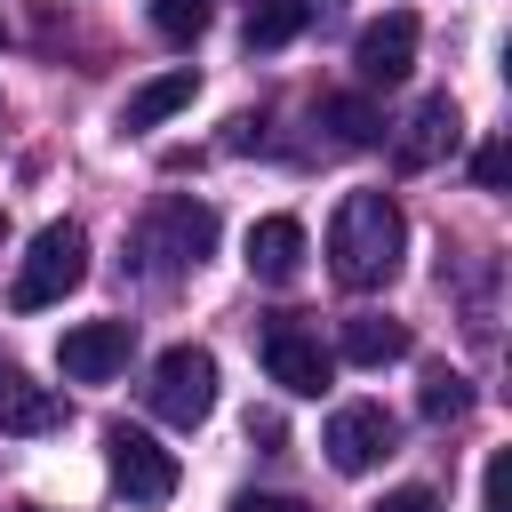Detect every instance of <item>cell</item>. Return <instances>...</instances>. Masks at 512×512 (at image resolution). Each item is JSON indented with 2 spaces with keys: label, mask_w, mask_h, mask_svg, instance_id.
Returning <instances> with one entry per match:
<instances>
[{
  "label": "cell",
  "mask_w": 512,
  "mask_h": 512,
  "mask_svg": "<svg viewBox=\"0 0 512 512\" xmlns=\"http://www.w3.org/2000/svg\"><path fill=\"white\" fill-rule=\"evenodd\" d=\"M408 256V216L392 192H344L336 224H328V272L344 288H384Z\"/></svg>",
  "instance_id": "cell-1"
},
{
  "label": "cell",
  "mask_w": 512,
  "mask_h": 512,
  "mask_svg": "<svg viewBox=\"0 0 512 512\" xmlns=\"http://www.w3.org/2000/svg\"><path fill=\"white\" fill-rule=\"evenodd\" d=\"M80 280H88V232H80V224H40V232H32V256H24V272H16V312L64 304Z\"/></svg>",
  "instance_id": "cell-2"
},
{
  "label": "cell",
  "mask_w": 512,
  "mask_h": 512,
  "mask_svg": "<svg viewBox=\"0 0 512 512\" xmlns=\"http://www.w3.org/2000/svg\"><path fill=\"white\" fill-rule=\"evenodd\" d=\"M256 352H264L272 384H280V392H296V400H320V392H328V376H336V352H328V344H320V328H304L296 312H272V320H264V336H256Z\"/></svg>",
  "instance_id": "cell-3"
},
{
  "label": "cell",
  "mask_w": 512,
  "mask_h": 512,
  "mask_svg": "<svg viewBox=\"0 0 512 512\" xmlns=\"http://www.w3.org/2000/svg\"><path fill=\"white\" fill-rule=\"evenodd\" d=\"M208 408H216V352L168 344L160 368H152V416L176 424V432H192V424H208Z\"/></svg>",
  "instance_id": "cell-4"
},
{
  "label": "cell",
  "mask_w": 512,
  "mask_h": 512,
  "mask_svg": "<svg viewBox=\"0 0 512 512\" xmlns=\"http://www.w3.org/2000/svg\"><path fill=\"white\" fill-rule=\"evenodd\" d=\"M208 248H216V208H208V200H160L152 224L136 232V256H152L160 280L184 272V264H200Z\"/></svg>",
  "instance_id": "cell-5"
},
{
  "label": "cell",
  "mask_w": 512,
  "mask_h": 512,
  "mask_svg": "<svg viewBox=\"0 0 512 512\" xmlns=\"http://www.w3.org/2000/svg\"><path fill=\"white\" fill-rule=\"evenodd\" d=\"M320 448H328V464H336V472H376V464L400 448V424H392V408H384V400H344V408L328 416Z\"/></svg>",
  "instance_id": "cell-6"
},
{
  "label": "cell",
  "mask_w": 512,
  "mask_h": 512,
  "mask_svg": "<svg viewBox=\"0 0 512 512\" xmlns=\"http://www.w3.org/2000/svg\"><path fill=\"white\" fill-rule=\"evenodd\" d=\"M104 464H112V488L128 504H168L176 496V456L152 432H136V424H112L104 432Z\"/></svg>",
  "instance_id": "cell-7"
},
{
  "label": "cell",
  "mask_w": 512,
  "mask_h": 512,
  "mask_svg": "<svg viewBox=\"0 0 512 512\" xmlns=\"http://www.w3.org/2000/svg\"><path fill=\"white\" fill-rule=\"evenodd\" d=\"M128 352H136V328H128V320H80V328H64L56 368H64L72 384H104V376L128 368Z\"/></svg>",
  "instance_id": "cell-8"
},
{
  "label": "cell",
  "mask_w": 512,
  "mask_h": 512,
  "mask_svg": "<svg viewBox=\"0 0 512 512\" xmlns=\"http://www.w3.org/2000/svg\"><path fill=\"white\" fill-rule=\"evenodd\" d=\"M352 64H360V80H368V88H392V80H408V64H416V16H408V8H392V16L360 24V40H352Z\"/></svg>",
  "instance_id": "cell-9"
},
{
  "label": "cell",
  "mask_w": 512,
  "mask_h": 512,
  "mask_svg": "<svg viewBox=\"0 0 512 512\" xmlns=\"http://www.w3.org/2000/svg\"><path fill=\"white\" fill-rule=\"evenodd\" d=\"M456 144H464V112H456L448 96H424V104L408 112V128L392 136V160H400V168H432V160L456 152Z\"/></svg>",
  "instance_id": "cell-10"
},
{
  "label": "cell",
  "mask_w": 512,
  "mask_h": 512,
  "mask_svg": "<svg viewBox=\"0 0 512 512\" xmlns=\"http://www.w3.org/2000/svg\"><path fill=\"white\" fill-rule=\"evenodd\" d=\"M248 272L272 280V288H288L304 272V224L296 216H256L248 224Z\"/></svg>",
  "instance_id": "cell-11"
},
{
  "label": "cell",
  "mask_w": 512,
  "mask_h": 512,
  "mask_svg": "<svg viewBox=\"0 0 512 512\" xmlns=\"http://www.w3.org/2000/svg\"><path fill=\"white\" fill-rule=\"evenodd\" d=\"M64 424V400L48 392V384H32V376H0V432H56Z\"/></svg>",
  "instance_id": "cell-12"
},
{
  "label": "cell",
  "mask_w": 512,
  "mask_h": 512,
  "mask_svg": "<svg viewBox=\"0 0 512 512\" xmlns=\"http://www.w3.org/2000/svg\"><path fill=\"white\" fill-rule=\"evenodd\" d=\"M200 96V72L192 64H176V72H160V80H144L136 96H128V112H120V128H160L168 112H184Z\"/></svg>",
  "instance_id": "cell-13"
},
{
  "label": "cell",
  "mask_w": 512,
  "mask_h": 512,
  "mask_svg": "<svg viewBox=\"0 0 512 512\" xmlns=\"http://www.w3.org/2000/svg\"><path fill=\"white\" fill-rule=\"evenodd\" d=\"M336 352H344L352 368H384V360H400V352H408V328H400V320H384V312H352V320H344V336H336Z\"/></svg>",
  "instance_id": "cell-14"
},
{
  "label": "cell",
  "mask_w": 512,
  "mask_h": 512,
  "mask_svg": "<svg viewBox=\"0 0 512 512\" xmlns=\"http://www.w3.org/2000/svg\"><path fill=\"white\" fill-rule=\"evenodd\" d=\"M304 32V0H256L248 8V48H280Z\"/></svg>",
  "instance_id": "cell-15"
},
{
  "label": "cell",
  "mask_w": 512,
  "mask_h": 512,
  "mask_svg": "<svg viewBox=\"0 0 512 512\" xmlns=\"http://www.w3.org/2000/svg\"><path fill=\"white\" fill-rule=\"evenodd\" d=\"M416 408H424L432 424H456V416L472 408V384H464L456 368H432V376H424V392H416Z\"/></svg>",
  "instance_id": "cell-16"
},
{
  "label": "cell",
  "mask_w": 512,
  "mask_h": 512,
  "mask_svg": "<svg viewBox=\"0 0 512 512\" xmlns=\"http://www.w3.org/2000/svg\"><path fill=\"white\" fill-rule=\"evenodd\" d=\"M152 32L176 40V48H192L208 32V0H152Z\"/></svg>",
  "instance_id": "cell-17"
},
{
  "label": "cell",
  "mask_w": 512,
  "mask_h": 512,
  "mask_svg": "<svg viewBox=\"0 0 512 512\" xmlns=\"http://www.w3.org/2000/svg\"><path fill=\"white\" fill-rule=\"evenodd\" d=\"M320 120L336 128V144H376V112H368L360 96H328V104H320Z\"/></svg>",
  "instance_id": "cell-18"
},
{
  "label": "cell",
  "mask_w": 512,
  "mask_h": 512,
  "mask_svg": "<svg viewBox=\"0 0 512 512\" xmlns=\"http://www.w3.org/2000/svg\"><path fill=\"white\" fill-rule=\"evenodd\" d=\"M480 512H512V456H488V472H480Z\"/></svg>",
  "instance_id": "cell-19"
},
{
  "label": "cell",
  "mask_w": 512,
  "mask_h": 512,
  "mask_svg": "<svg viewBox=\"0 0 512 512\" xmlns=\"http://www.w3.org/2000/svg\"><path fill=\"white\" fill-rule=\"evenodd\" d=\"M472 176H480V192H504V176H512V160H504V144H480V160H472Z\"/></svg>",
  "instance_id": "cell-20"
},
{
  "label": "cell",
  "mask_w": 512,
  "mask_h": 512,
  "mask_svg": "<svg viewBox=\"0 0 512 512\" xmlns=\"http://www.w3.org/2000/svg\"><path fill=\"white\" fill-rule=\"evenodd\" d=\"M368 512H440V504H432V488H392V496L368 504Z\"/></svg>",
  "instance_id": "cell-21"
},
{
  "label": "cell",
  "mask_w": 512,
  "mask_h": 512,
  "mask_svg": "<svg viewBox=\"0 0 512 512\" xmlns=\"http://www.w3.org/2000/svg\"><path fill=\"white\" fill-rule=\"evenodd\" d=\"M232 512H312V504H296V496H240Z\"/></svg>",
  "instance_id": "cell-22"
},
{
  "label": "cell",
  "mask_w": 512,
  "mask_h": 512,
  "mask_svg": "<svg viewBox=\"0 0 512 512\" xmlns=\"http://www.w3.org/2000/svg\"><path fill=\"white\" fill-rule=\"evenodd\" d=\"M0 232H8V216H0Z\"/></svg>",
  "instance_id": "cell-23"
}]
</instances>
